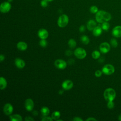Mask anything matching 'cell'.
Here are the masks:
<instances>
[{
  "label": "cell",
  "instance_id": "obj_1",
  "mask_svg": "<svg viewBox=\"0 0 121 121\" xmlns=\"http://www.w3.org/2000/svg\"><path fill=\"white\" fill-rule=\"evenodd\" d=\"M111 14L104 10H99L95 14V20L99 23H103L104 22H108L111 19Z\"/></svg>",
  "mask_w": 121,
  "mask_h": 121
},
{
  "label": "cell",
  "instance_id": "obj_4",
  "mask_svg": "<svg viewBox=\"0 0 121 121\" xmlns=\"http://www.w3.org/2000/svg\"><path fill=\"white\" fill-rule=\"evenodd\" d=\"M102 72L106 75H111L115 71V68L113 65L110 64L105 65L102 69Z\"/></svg>",
  "mask_w": 121,
  "mask_h": 121
},
{
  "label": "cell",
  "instance_id": "obj_43",
  "mask_svg": "<svg viewBox=\"0 0 121 121\" xmlns=\"http://www.w3.org/2000/svg\"><path fill=\"white\" fill-rule=\"evenodd\" d=\"M13 0H8V1L9 2H12Z\"/></svg>",
  "mask_w": 121,
  "mask_h": 121
},
{
  "label": "cell",
  "instance_id": "obj_16",
  "mask_svg": "<svg viewBox=\"0 0 121 121\" xmlns=\"http://www.w3.org/2000/svg\"><path fill=\"white\" fill-rule=\"evenodd\" d=\"M17 48L18 50L22 51H24L26 50V49L27 48V44L26 43L24 42H19L17 45Z\"/></svg>",
  "mask_w": 121,
  "mask_h": 121
},
{
  "label": "cell",
  "instance_id": "obj_24",
  "mask_svg": "<svg viewBox=\"0 0 121 121\" xmlns=\"http://www.w3.org/2000/svg\"><path fill=\"white\" fill-rule=\"evenodd\" d=\"M92 57L94 59H97L100 57V52L97 50H95L92 52Z\"/></svg>",
  "mask_w": 121,
  "mask_h": 121
},
{
  "label": "cell",
  "instance_id": "obj_12",
  "mask_svg": "<svg viewBox=\"0 0 121 121\" xmlns=\"http://www.w3.org/2000/svg\"><path fill=\"white\" fill-rule=\"evenodd\" d=\"M38 36L41 39H46L49 36L47 30L44 28H41L38 31Z\"/></svg>",
  "mask_w": 121,
  "mask_h": 121
},
{
  "label": "cell",
  "instance_id": "obj_2",
  "mask_svg": "<svg viewBox=\"0 0 121 121\" xmlns=\"http://www.w3.org/2000/svg\"><path fill=\"white\" fill-rule=\"evenodd\" d=\"M116 93L115 90L112 88L106 89L104 92V98L107 102L113 101L116 97Z\"/></svg>",
  "mask_w": 121,
  "mask_h": 121
},
{
  "label": "cell",
  "instance_id": "obj_5",
  "mask_svg": "<svg viewBox=\"0 0 121 121\" xmlns=\"http://www.w3.org/2000/svg\"><path fill=\"white\" fill-rule=\"evenodd\" d=\"M74 54L75 56L79 59H83L86 56V50L81 47L76 49L74 51Z\"/></svg>",
  "mask_w": 121,
  "mask_h": 121
},
{
  "label": "cell",
  "instance_id": "obj_11",
  "mask_svg": "<svg viewBox=\"0 0 121 121\" xmlns=\"http://www.w3.org/2000/svg\"><path fill=\"white\" fill-rule=\"evenodd\" d=\"M62 87L64 90H68L71 89L73 86V83L70 80H66L64 81L61 85Z\"/></svg>",
  "mask_w": 121,
  "mask_h": 121
},
{
  "label": "cell",
  "instance_id": "obj_21",
  "mask_svg": "<svg viewBox=\"0 0 121 121\" xmlns=\"http://www.w3.org/2000/svg\"><path fill=\"white\" fill-rule=\"evenodd\" d=\"M60 113L59 111H54V112H52V116L51 117L52 118V119L56 121L57 120L59 119L60 118Z\"/></svg>",
  "mask_w": 121,
  "mask_h": 121
},
{
  "label": "cell",
  "instance_id": "obj_10",
  "mask_svg": "<svg viewBox=\"0 0 121 121\" xmlns=\"http://www.w3.org/2000/svg\"><path fill=\"white\" fill-rule=\"evenodd\" d=\"M13 111V107L9 103L6 104L3 107V112L6 115H10Z\"/></svg>",
  "mask_w": 121,
  "mask_h": 121
},
{
  "label": "cell",
  "instance_id": "obj_35",
  "mask_svg": "<svg viewBox=\"0 0 121 121\" xmlns=\"http://www.w3.org/2000/svg\"><path fill=\"white\" fill-rule=\"evenodd\" d=\"M73 121H83V120L79 117H75L73 119Z\"/></svg>",
  "mask_w": 121,
  "mask_h": 121
},
{
  "label": "cell",
  "instance_id": "obj_39",
  "mask_svg": "<svg viewBox=\"0 0 121 121\" xmlns=\"http://www.w3.org/2000/svg\"><path fill=\"white\" fill-rule=\"evenodd\" d=\"M118 120H119V121H121V114H120L118 116Z\"/></svg>",
  "mask_w": 121,
  "mask_h": 121
},
{
  "label": "cell",
  "instance_id": "obj_30",
  "mask_svg": "<svg viewBox=\"0 0 121 121\" xmlns=\"http://www.w3.org/2000/svg\"><path fill=\"white\" fill-rule=\"evenodd\" d=\"M41 6L43 8H46L48 5V2L46 0H42L40 2Z\"/></svg>",
  "mask_w": 121,
  "mask_h": 121
},
{
  "label": "cell",
  "instance_id": "obj_13",
  "mask_svg": "<svg viewBox=\"0 0 121 121\" xmlns=\"http://www.w3.org/2000/svg\"><path fill=\"white\" fill-rule=\"evenodd\" d=\"M112 35L117 38L121 37V26H115L112 30Z\"/></svg>",
  "mask_w": 121,
  "mask_h": 121
},
{
  "label": "cell",
  "instance_id": "obj_31",
  "mask_svg": "<svg viewBox=\"0 0 121 121\" xmlns=\"http://www.w3.org/2000/svg\"><path fill=\"white\" fill-rule=\"evenodd\" d=\"M102 71L100 70H97L95 71V76L96 77H97V78H99V77H100L102 75Z\"/></svg>",
  "mask_w": 121,
  "mask_h": 121
},
{
  "label": "cell",
  "instance_id": "obj_33",
  "mask_svg": "<svg viewBox=\"0 0 121 121\" xmlns=\"http://www.w3.org/2000/svg\"><path fill=\"white\" fill-rule=\"evenodd\" d=\"M85 30H86V28H85V26H84V25H81L79 28V30L80 32H84L85 31Z\"/></svg>",
  "mask_w": 121,
  "mask_h": 121
},
{
  "label": "cell",
  "instance_id": "obj_7",
  "mask_svg": "<svg viewBox=\"0 0 121 121\" xmlns=\"http://www.w3.org/2000/svg\"><path fill=\"white\" fill-rule=\"evenodd\" d=\"M55 66L58 69H63L67 67L66 62L62 59H57L54 62Z\"/></svg>",
  "mask_w": 121,
  "mask_h": 121
},
{
  "label": "cell",
  "instance_id": "obj_34",
  "mask_svg": "<svg viewBox=\"0 0 121 121\" xmlns=\"http://www.w3.org/2000/svg\"><path fill=\"white\" fill-rule=\"evenodd\" d=\"M25 121H34V119H33L32 117L30 116H27L25 118Z\"/></svg>",
  "mask_w": 121,
  "mask_h": 121
},
{
  "label": "cell",
  "instance_id": "obj_23",
  "mask_svg": "<svg viewBox=\"0 0 121 121\" xmlns=\"http://www.w3.org/2000/svg\"><path fill=\"white\" fill-rule=\"evenodd\" d=\"M68 45L70 48L73 49V48H75V47L76 46L77 43L74 39H70L68 41Z\"/></svg>",
  "mask_w": 121,
  "mask_h": 121
},
{
  "label": "cell",
  "instance_id": "obj_3",
  "mask_svg": "<svg viewBox=\"0 0 121 121\" xmlns=\"http://www.w3.org/2000/svg\"><path fill=\"white\" fill-rule=\"evenodd\" d=\"M69 18L68 16L66 14L60 15L57 21V24L60 27H64L68 24Z\"/></svg>",
  "mask_w": 121,
  "mask_h": 121
},
{
  "label": "cell",
  "instance_id": "obj_37",
  "mask_svg": "<svg viewBox=\"0 0 121 121\" xmlns=\"http://www.w3.org/2000/svg\"><path fill=\"white\" fill-rule=\"evenodd\" d=\"M86 121H96L97 120L96 119H95V118H93V117H89L88 118L86 119Z\"/></svg>",
  "mask_w": 121,
  "mask_h": 121
},
{
  "label": "cell",
  "instance_id": "obj_36",
  "mask_svg": "<svg viewBox=\"0 0 121 121\" xmlns=\"http://www.w3.org/2000/svg\"><path fill=\"white\" fill-rule=\"evenodd\" d=\"M72 52L70 50H67L65 52V54L68 56H70L72 55Z\"/></svg>",
  "mask_w": 121,
  "mask_h": 121
},
{
  "label": "cell",
  "instance_id": "obj_41",
  "mask_svg": "<svg viewBox=\"0 0 121 121\" xmlns=\"http://www.w3.org/2000/svg\"><path fill=\"white\" fill-rule=\"evenodd\" d=\"M56 121H63V120H61V119H58V120H56Z\"/></svg>",
  "mask_w": 121,
  "mask_h": 121
},
{
  "label": "cell",
  "instance_id": "obj_29",
  "mask_svg": "<svg viewBox=\"0 0 121 121\" xmlns=\"http://www.w3.org/2000/svg\"><path fill=\"white\" fill-rule=\"evenodd\" d=\"M107 107L109 109H112L114 107V103H113V101L108 102L107 104Z\"/></svg>",
  "mask_w": 121,
  "mask_h": 121
},
{
  "label": "cell",
  "instance_id": "obj_28",
  "mask_svg": "<svg viewBox=\"0 0 121 121\" xmlns=\"http://www.w3.org/2000/svg\"><path fill=\"white\" fill-rule=\"evenodd\" d=\"M39 44L42 47H45L47 45V42L45 39H41L40 41Z\"/></svg>",
  "mask_w": 121,
  "mask_h": 121
},
{
  "label": "cell",
  "instance_id": "obj_22",
  "mask_svg": "<svg viewBox=\"0 0 121 121\" xmlns=\"http://www.w3.org/2000/svg\"><path fill=\"white\" fill-rule=\"evenodd\" d=\"M80 40L81 42L85 44H87L89 43L90 41L89 37L86 35H82L80 38Z\"/></svg>",
  "mask_w": 121,
  "mask_h": 121
},
{
  "label": "cell",
  "instance_id": "obj_25",
  "mask_svg": "<svg viewBox=\"0 0 121 121\" xmlns=\"http://www.w3.org/2000/svg\"><path fill=\"white\" fill-rule=\"evenodd\" d=\"M101 27L103 30L104 31H107L110 28V24L108 22H104L102 23Z\"/></svg>",
  "mask_w": 121,
  "mask_h": 121
},
{
  "label": "cell",
  "instance_id": "obj_27",
  "mask_svg": "<svg viewBox=\"0 0 121 121\" xmlns=\"http://www.w3.org/2000/svg\"><path fill=\"white\" fill-rule=\"evenodd\" d=\"M110 44H111V45L114 48L116 47L118 45V43L117 40L114 38H112V39H111Z\"/></svg>",
  "mask_w": 121,
  "mask_h": 121
},
{
  "label": "cell",
  "instance_id": "obj_14",
  "mask_svg": "<svg viewBox=\"0 0 121 121\" xmlns=\"http://www.w3.org/2000/svg\"><path fill=\"white\" fill-rule=\"evenodd\" d=\"M15 64L17 68L21 69L25 66V62L23 60L17 58L15 60Z\"/></svg>",
  "mask_w": 121,
  "mask_h": 121
},
{
  "label": "cell",
  "instance_id": "obj_38",
  "mask_svg": "<svg viewBox=\"0 0 121 121\" xmlns=\"http://www.w3.org/2000/svg\"><path fill=\"white\" fill-rule=\"evenodd\" d=\"M5 59V56L3 54H0V62H2V61H3Z\"/></svg>",
  "mask_w": 121,
  "mask_h": 121
},
{
  "label": "cell",
  "instance_id": "obj_19",
  "mask_svg": "<svg viewBox=\"0 0 121 121\" xmlns=\"http://www.w3.org/2000/svg\"><path fill=\"white\" fill-rule=\"evenodd\" d=\"M10 120L11 121H21L22 118L21 116L18 114H15L11 115L9 117Z\"/></svg>",
  "mask_w": 121,
  "mask_h": 121
},
{
  "label": "cell",
  "instance_id": "obj_42",
  "mask_svg": "<svg viewBox=\"0 0 121 121\" xmlns=\"http://www.w3.org/2000/svg\"><path fill=\"white\" fill-rule=\"evenodd\" d=\"M46 1H47L48 2H51V1H53V0H46Z\"/></svg>",
  "mask_w": 121,
  "mask_h": 121
},
{
  "label": "cell",
  "instance_id": "obj_18",
  "mask_svg": "<svg viewBox=\"0 0 121 121\" xmlns=\"http://www.w3.org/2000/svg\"><path fill=\"white\" fill-rule=\"evenodd\" d=\"M7 86V82L6 79L3 77L0 78V88L1 90L4 89Z\"/></svg>",
  "mask_w": 121,
  "mask_h": 121
},
{
  "label": "cell",
  "instance_id": "obj_9",
  "mask_svg": "<svg viewBox=\"0 0 121 121\" xmlns=\"http://www.w3.org/2000/svg\"><path fill=\"white\" fill-rule=\"evenodd\" d=\"M25 107L26 109L29 112L32 111L34 107V103L32 99L28 98L25 102Z\"/></svg>",
  "mask_w": 121,
  "mask_h": 121
},
{
  "label": "cell",
  "instance_id": "obj_15",
  "mask_svg": "<svg viewBox=\"0 0 121 121\" xmlns=\"http://www.w3.org/2000/svg\"><path fill=\"white\" fill-rule=\"evenodd\" d=\"M86 26L89 31H93V29L96 26V23L95 20L90 19L87 22Z\"/></svg>",
  "mask_w": 121,
  "mask_h": 121
},
{
  "label": "cell",
  "instance_id": "obj_26",
  "mask_svg": "<svg viewBox=\"0 0 121 121\" xmlns=\"http://www.w3.org/2000/svg\"><path fill=\"white\" fill-rule=\"evenodd\" d=\"M89 11L91 13L93 14H96L99 10L97 7H96V6L93 5L90 7L89 9Z\"/></svg>",
  "mask_w": 121,
  "mask_h": 121
},
{
  "label": "cell",
  "instance_id": "obj_6",
  "mask_svg": "<svg viewBox=\"0 0 121 121\" xmlns=\"http://www.w3.org/2000/svg\"><path fill=\"white\" fill-rule=\"evenodd\" d=\"M11 9V5L9 1H5L0 4V11L1 13H6L9 12Z\"/></svg>",
  "mask_w": 121,
  "mask_h": 121
},
{
  "label": "cell",
  "instance_id": "obj_8",
  "mask_svg": "<svg viewBox=\"0 0 121 121\" xmlns=\"http://www.w3.org/2000/svg\"><path fill=\"white\" fill-rule=\"evenodd\" d=\"M111 48V46L109 43L107 42L102 43L99 46V49L100 52L103 53H106L108 52Z\"/></svg>",
  "mask_w": 121,
  "mask_h": 121
},
{
  "label": "cell",
  "instance_id": "obj_20",
  "mask_svg": "<svg viewBox=\"0 0 121 121\" xmlns=\"http://www.w3.org/2000/svg\"><path fill=\"white\" fill-rule=\"evenodd\" d=\"M41 112L44 116H48L50 113V110L48 107L44 106L41 109Z\"/></svg>",
  "mask_w": 121,
  "mask_h": 121
},
{
  "label": "cell",
  "instance_id": "obj_32",
  "mask_svg": "<svg viewBox=\"0 0 121 121\" xmlns=\"http://www.w3.org/2000/svg\"><path fill=\"white\" fill-rule=\"evenodd\" d=\"M53 119H52V117L46 116L43 117V118L42 119V121H52Z\"/></svg>",
  "mask_w": 121,
  "mask_h": 121
},
{
  "label": "cell",
  "instance_id": "obj_40",
  "mask_svg": "<svg viewBox=\"0 0 121 121\" xmlns=\"http://www.w3.org/2000/svg\"><path fill=\"white\" fill-rule=\"evenodd\" d=\"M63 91L62 90H60L59 92V94L60 95H62V94H63Z\"/></svg>",
  "mask_w": 121,
  "mask_h": 121
},
{
  "label": "cell",
  "instance_id": "obj_17",
  "mask_svg": "<svg viewBox=\"0 0 121 121\" xmlns=\"http://www.w3.org/2000/svg\"><path fill=\"white\" fill-rule=\"evenodd\" d=\"M102 28L100 26H96L93 30V35L95 36H100L102 33Z\"/></svg>",
  "mask_w": 121,
  "mask_h": 121
}]
</instances>
